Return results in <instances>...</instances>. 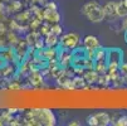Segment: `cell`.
<instances>
[{"label": "cell", "mask_w": 127, "mask_h": 126, "mask_svg": "<svg viewBox=\"0 0 127 126\" xmlns=\"http://www.w3.org/2000/svg\"><path fill=\"white\" fill-rule=\"evenodd\" d=\"M120 73L121 76H127V62H122L120 66Z\"/></svg>", "instance_id": "23"}, {"label": "cell", "mask_w": 127, "mask_h": 126, "mask_svg": "<svg viewBox=\"0 0 127 126\" xmlns=\"http://www.w3.org/2000/svg\"><path fill=\"white\" fill-rule=\"evenodd\" d=\"M39 32H40V34L43 35V37H45V35H48V34L52 32V24L48 23V22L42 23V25H40V28H39Z\"/></svg>", "instance_id": "17"}, {"label": "cell", "mask_w": 127, "mask_h": 126, "mask_svg": "<svg viewBox=\"0 0 127 126\" xmlns=\"http://www.w3.org/2000/svg\"><path fill=\"white\" fill-rule=\"evenodd\" d=\"M61 14L58 13V9H48L44 8V22H48L50 24H56L61 22Z\"/></svg>", "instance_id": "8"}, {"label": "cell", "mask_w": 127, "mask_h": 126, "mask_svg": "<svg viewBox=\"0 0 127 126\" xmlns=\"http://www.w3.org/2000/svg\"><path fill=\"white\" fill-rule=\"evenodd\" d=\"M8 88L10 89V91H20V89H22V86L18 83L16 81H14L13 83H10V84L8 86Z\"/></svg>", "instance_id": "22"}, {"label": "cell", "mask_w": 127, "mask_h": 126, "mask_svg": "<svg viewBox=\"0 0 127 126\" xmlns=\"http://www.w3.org/2000/svg\"><path fill=\"white\" fill-rule=\"evenodd\" d=\"M0 58H1L5 63H10V62H14L15 59H18L15 50H13L11 48H3V49H0Z\"/></svg>", "instance_id": "11"}, {"label": "cell", "mask_w": 127, "mask_h": 126, "mask_svg": "<svg viewBox=\"0 0 127 126\" xmlns=\"http://www.w3.org/2000/svg\"><path fill=\"white\" fill-rule=\"evenodd\" d=\"M117 16L118 18L127 16V0H120L117 3Z\"/></svg>", "instance_id": "15"}, {"label": "cell", "mask_w": 127, "mask_h": 126, "mask_svg": "<svg viewBox=\"0 0 127 126\" xmlns=\"http://www.w3.org/2000/svg\"><path fill=\"white\" fill-rule=\"evenodd\" d=\"M18 111H19V110H18V109H15V107H13V109H11V107H10V109L8 110V112H9L10 115H14V114H16Z\"/></svg>", "instance_id": "27"}, {"label": "cell", "mask_w": 127, "mask_h": 126, "mask_svg": "<svg viewBox=\"0 0 127 126\" xmlns=\"http://www.w3.org/2000/svg\"><path fill=\"white\" fill-rule=\"evenodd\" d=\"M116 126H127V116L126 115H123V116H120L118 119H116L115 120V122H113Z\"/></svg>", "instance_id": "20"}, {"label": "cell", "mask_w": 127, "mask_h": 126, "mask_svg": "<svg viewBox=\"0 0 127 126\" xmlns=\"http://www.w3.org/2000/svg\"><path fill=\"white\" fill-rule=\"evenodd\" d=\"M107 63H113L121 66L123 62V52L120 48H107Z\"/></svg>", "instance_id": "5"}, {"label": "cell", "mask_w": 127, "mask_h": 126, "mask_svg": "<svg viewBox=\"0 0 127 126\" xmlns=\"http://www.w3.org/2000/svg\"><path fill=\"white\" fill-rule=\"evenodd\" d=\"M0 69H1L3 77H10V76H13V73H14V67H13L11 64H9V63H5Z\"/></svg>", "instance_id": "16"}, {"label": "cell", "mask_w": 127, "mask_h": 126, "mask_svg": "<svg viewBox=\"0 0 127 126\" xmlns=\"http://www.w3.org/2000/svg\"><path fill=\"white\" fill-rule=\"evenodd\" d=\"M3 1H10V0H3Z\"/></svg>", "instance_id": "31"}, {"label": "cell", "mask_w": 127, "mask_h": 126, "mask_svg": "<svg viewBox=\"0 0 127 126\" xmlns=\"http://www.w3.org/2000/svg\"><path fill=\"white\" fill-rule=\"evenodd\" d=\"M68 126H81V122H78L77 120H74V121L68 122Z\"/></svg>", "instance_id": "26"}, {"label": "cell", "mask_w": 127, "mask_h": 126, "mask_svg": "<svg viewBox=\"0 0 127 126\" xmlns=\"http://www.w3.org/2000/svg\"><path fill=\"white\" fill-rule=\"evenodd\" d=\"M45 8H48V9H58V5H57V3H54L53 0H49L48 3H45Z\"/></svg>", "instance_id": "24"}, {"label": "cell", "mask_w": 127, "mask_h": 126, "mask_svg": "<svg viewBox=\"0 0 127 126\" xmlns=\"http://www.w3.org/2000/svg\"><path fill=\"white\" fill-rule=\"evenodd\" d=\"M37 119L40 125L54 126L57 124V117L54 112L49 109H37Z\"/></svg>", "instance_id": "4"}, {"label": "cell", "mask_w": 127, "mask_h": 126, "mask_svg": "<svg viewBox=\"0 0 127 126\" xmlns=\"http://www.w3.org/2000/svg\"><path fill=\"white\" fill-rule=\"evenodd\" d=\"M28 80H29V83L33 86V87H39L43 84L44 82V75L39 69H34L32 72H29L28 75Z\"/></svg>", "instance_id": "7"}, {"label": "cell", "mask_w": 127, "mask_h": 126, "mask_svg": "<svg viewBox=\"0 0 127 126\" xmlns=\"http://www.w3.org/2000/svg\"><path fill=\"white\" fill-rule=\"evenodd\" d=\"M57 59H58V62H59V64L62 67H69V66H72V61H73V57H72V50L59 47L58 48Z\"/></svg>", "instance_id": "6"}, {"label": "cell", "mask_w": 127, "mask_h": 126, "mask_svg": "<svg viewBox=\"0 0 127 126\" xmlns=\"http://www.w3.org/2000/svg\"><path fill=\"white\" fill-rule=\"evenodd\" d=\"M112 122L111 116L107 112H96L87 117V124L91 126H107Z\"/></svg>", "instance_id": "3"}, {"label": "cell", "mask_w": 127, "mask_h": 126, "mask_svg": "<svg viewBox=\"0 0 127 126\" xmlns=\"http://www.w3.org/2000/svg\"><path fill=\"white\" fill-rule=\"evenodd\" d=\"M50 33H54L56 35H62V33H63V27L59 24V23H56V24H52V32Z\"/></svg>", "instance_id": "18"}, {"label": "cell", "mask_w": 127, "mask_h": 126, "mask_svg": "<svg viewBox=\"0 0 127 126\" xmlns=\"http://www.w3.org/2000/svg\"><path fill=\"white\" fill-rule=\"evenodd\" d=\"M106 19L107 18H116L117 16V3L116 1H108L103 5ZM118 18V16H117Z\"/></svg>", "instance_id": "12"}, {"label": "cell", "mask_w": 127, "mask_h": 126, "mask_svg": "<svg viewBox=\"0 0 127 126\" xmlns=\"http://www.w3.org/2000/svg\"><path fill=\"white\" fill-rule=\"evenodd\" d=\"M4 121H5V120H4V117H3V115H1V116H0V126L4 125Z\"/></svg>", "instance_id": "28"}, {"label": "cell", "mask_w": 127, "mask_h": 126, "mask_svg": "<svg viewBox=\"0 0 127 126\" xmlns=\"http://www.w3.org/2000/svg\"><path fill=\"white\" fill-rule=\"evenodd\" d=\"M83 78H84V81L87 82V84H95V83L98 82L99 73H98V72H96L93 68H89V69H86V71H84Z\"/></svg>", "instance_id": "10"}, {"label": "cell", "mask_w": 127, "mask_h": 126, "mask_svg": "<svg viewBox=\"0 0 127 126\" xmlns=\"http://www.w3.org/2000/svg\"><path fill=\"white\" fill-rule=\"evenodd\" d=\"M107 68H108V63H107V61H95L93 69H95L96 72H98L99 75H104V73H107Z\"/></svg>", "instance_id": "14"}, {"label": "cell", "mask_w": 127, "mask_h": 126, "mask_svg": "<svg viewBox=\"0 0 127 126\" xmlns=\"http://www.w3.org/2000/svg\"><path fill=\"white\" fill-rule=\"evenodd\" d=\"M121 29H123V30H126V29H127V16H126V18H123L122 24H121Z\"/></svg>", "instance_id": "25"}, {"label": "cell", "mask_w": 127, "mask_h": 126, "mask_svg": "<svg viewBox=\"0 0 127 126\" xmlns=\"http://www.w3.org/2000/svg\"><path fill=\"white\" fill-rule=\"evenodd\" d=\"M81 13L91 23H101L106 19L103 6L98 1H96V0L87 1L86 4H83V6L81 8Z\"/></svg>", "instance_id": "1"}, {"label": "cell", "mask_w": 127, "mask_h": 126, "mask_svg": "<svg viewBox=\"0 0 127 126\" xmlns=\"http://www.w3.org/2000/svg\"><path fill=\"white\" fill-rule=\"evenodd\" d=\"M125 41H126V43H127V29L125 30Z\"/></svg>", "instance_id": "29"}, {"label": "cell", "mask_w": 127, "mask_h": 126, "mask_svg": "<svg viewBox=\"0 0 127 126\" xmlns=\"http://www.w3.org/2000/svg\"><path fill=\"white\" fill-rule=\"evenodd\" d=\"M8 41H9V43H10V44H16L18 42H19V39H18L16 34H15L14 32H11V33H9V34H8Z\"/></svg>", "instance_id": "21"}, {"label": "cell", "mask_w": 127, "mask_h": 126, "mask_svg": "<svg viewBox=\"0 0 127 126\" xmlns=\"http://www.w3.org/2000/svg\"><path fill=\"white\" fill-rule=\"evenodd\" d=\"M79 44H81V38L76 32H68L65 34H62L59 38V47L61 48L73 50L74 48L79 47Z\"/></svg>", "instance_id": "2"}, {"label": "cell", "mask_w": 127, "mask_h": 126, "mask_svg": "<svg viewBox=\"0 0 127 126\" xmlns=\"http://www.w3.org/2000/svg\"><path fill=\"white\" fill-rule=\"evenodd\" d=\"M11 9V11H20L22 10V3L19 0H11V4L9 6Z\"/></svg>", "instance_id": "19"}, {"label": "cell", "mask_w": 127, "mask_h": 126, "mask_svg": "<svg viewBox=\"0 0 127 126\" xmlns=\"http://www.w3.org/2000/svg\"><path fill=\"white\" fill-rule=\"evenodd\" d=\"M49 0H42V3H48Z\"/></svg>", "instance_id": "30"}, {"label": "cell", "mask_w": 127, "mask_h": 126, "mask_svg": "<svg viewBox=\"0 0 127 126\" xmlns=\"http://www.w3.org/2000/svg\"><path fill=\"white\" fill-rule=\"evenodd\" d=\"M83 47L86 49H97L101 47V43H99V39L96 37V35H86L84 39H83Z\"/></svg>", "instance_id": "9"}, {"label": "cell", "mask_w": 127, "mask_h": 126, "mask_svg": "<svg viewBox=\"0 0 127 126\" xmlns=\"http://www.w3.org/2000/svg\"><path fill=\"white\" fill-rule=\"evenodd\" d=\"M44 42H45V47H59V35L49 33L44 37Z\"/></svg>", "instance_id": "13"}]
</instances>
